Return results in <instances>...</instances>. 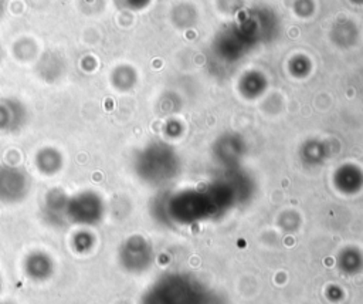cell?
Wrapping results in <instances>:
<instances>
[{"instance_id":"9","label":"cell","mask_w":363,"mask_h":304,"mask_svg":"<svg viewBox=\"0 0 363 304\" xmlns=\"http://www.w3.org/2000/svg\"><path fill=\"white\" fill-rule=\"evenodd\" d=\"M0 57H1V55H0Z\"/></svg>"},{"instance_id":"2","label":"cell","mask_w":363,"mask_h":304,"mask_svg":"<svg viewBox=\"0 0 363 304\" xmlns=\"http://www.w3.org/2000/svg\"><path fill=\"white\" fill-rule=\"evenodd\" d=\"M30 190V178L27 172L14 165L0 166V202L14 205L26 199Z\"/></svg>"},{"instance_id":"6","label":"cell","mask_w":363,"mask_h":304,"mask_svg":"<svg viewBox=\"0 0 363 304\" xmlns=\"http://www.w3.org/2000/svg\"><path fill=\"white\" fill-rule=\"evenodd\" d=\"M35 165L41 173L54 175L62 168V156L55 148L47 146L37 152Z\"/></svg>"},{"instance_id":"1","label":"cell","mask_w":363,"mask_h":304,"mask_svg":"<svg viewBox=\"0 0 363 304\" xmlns=\"http://www.w3.org/2000/svg\"><path fill=\"white\" fill-rule=\"evenodd\" d=\"M104 216V202L95 192L84 190L68 199V223L79 226H94Z\"/></svg>"},{"instance_id":"7","label":"cell","mask_w":363,"mask_h":304,"mask_svg":"<svg viewBox=\"0 0 363 304\" xmlns=\"http://www.w3.org/2000/svg\"><path fill=\"white\" fill-rule=\"evenodd\" d=\"M94 244V236L86 230H81L74 236V246L78 251H86Z\"/></svg>"},{"instance_id":"5","label":"cell","mask_w":363,"mask_h":304,"mask_svg":"<svg viewBox=\"0 0 363 304\" xmlns=\"http://www.w3.org/2000/svg\"><path fill=\"white\" fill-rule=\"evenodd\" d=\"M54 271L52 260L43 251H33L24 260V273L33 281H44Z\"/></svg>"},{"instance_id":"4","label":"cell","mask_w":363,"mask_h":304,"mask_svg":"<svg viewBox=\"0 0 363 304\" xmlns=\"http://www.w3.org/2000/svg\"><path fill=\"white\" fill-rule=\"evenodd\" d=\"M68 196L61 189H52L44 199V217L50 224L64 226L68 223L67 219V205Z\"/></svg>"},{"instance_id":"8","label":"cell","mask_w":363,"mask_h":304,"mask_svg":"<svg viewBox=\"0 0 363 304\" xmlns=\"http://www.w3.org/2000/svg\"><path fill=\"white\" fill-rule=\"evenodd\" d=\"M0 287H1V281H0Z\"/></svg>"},{"instance_id":"3","label":"cell","mask_w":363,"mask_h":304,"mask_svg":"<svg viewBox=\"0 0 363 304\" xmlns=\"http://www.w3.org/2000/svg\"><path fill=\"white\" fill-rule=\"evenodd\" d=\"M27 119L26 107L17 99H1L0 101V131L14 132L18 131Z\"/></svg>"}]
</instances>
